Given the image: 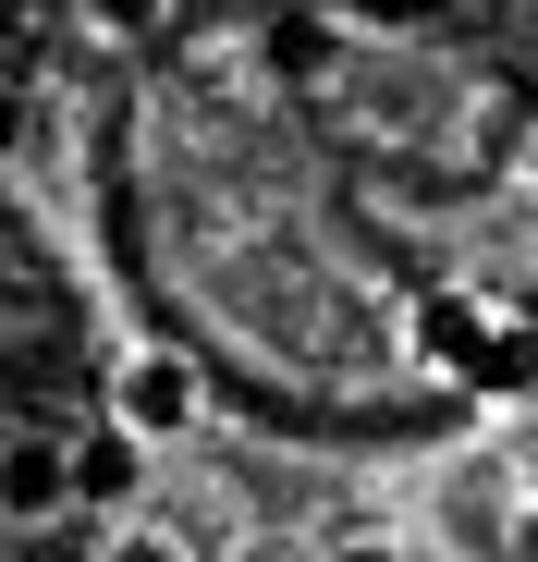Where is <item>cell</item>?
<instances>
[{
    "label": "cell",
    "mask_w": 538,
    "mask_h": 562,
    "mask_svg": "<svg viewBox=\"0 0 538 562\" xmlns=\"http://www.w3.org/2000/svg\"><path fill=\"white\" fill-rule=\"evenodd\" d=\"M99 416H111L123 440H147V452H159V440H184V428L209 416V380H197V355L135 342V355L111 367V404H99Z\"/></svg>",
    "instance_id": "cell-1"
},
{
    "label": "cell",
    "mask_w": 538,
    "mask_h": 562,
    "mask_svg": "<svg viewBox=\"0 0 538 562\" xmlns=\"http://www.w3.org/2000/svg\"><path fill=\"white\" fill-rule=\"evenodd\" d=\"M0 514H13V526L74 514V452H61V440H37V428H13V440H0Z\"/></svg>",
    "instance_id": "cell-2"
},
{
    "label": "cell",
    "mask_w": 538,
    "mask_h": 562,
    "mask_svg": "<svg viewBox=\"0 0 538 562\" xmlns=\"http://www.w3.org/2000/svg\"><path fill=\"white\" fill-rule=\"evenodd\" d=\"M135 477H147V440H123L111 416L99 440H74V502H135Z\"/></svg>",
    "instance_id": "cell-3"
},
{
    "label": "cell",
    "mask_w": 538,
    "mask_h": 562,
    "mask_svg": "<svg viewBox=\"0 0 538 562\" xmlns=\"http://www.w3.org/2000/svg\"><path fill=\"white\" fill-rule=\"evenodd\" d=\"M416 342H428L440 367H453V380H478V367H490V306H466V294H440Z\"/></svg>",
    "instance_id": "cell-4"
},
{
    "label": "cell",
    "mask_w": 538,
    "mask_h": 562,
    "mask_svg": "<svg viewBox=\"0 0 538 562\" xmlns=\"http://www.w3.org/2000/svg\"><path fill=\"white\" fill-rule=\"evenodd\" d=\"M171 13V0H86V25H99V37H147Z\"/></svg>",
    "instance_id": "cell-5"
},
{
    "label": "cell",
    "mask_w": 538,
    "mask_h": 562,
    "mask_svg": "<svg viewBox=\"0 0 538 562\" xmlns=\"http://www.w3.org/2000/svg\"><path fill=\"white\" fill-rule=\"evenodd\" d=\"M99 562H184V550H171L159 526H111V538H99Z\"/></svg>",
    "instance_id": "cell-6"
},
{
    "label": "cell",
    "mask_w": 538,
    "mask_h": 562,
    "mask_svg": "<svg viewBox=\"0 0 538 562\" xmlns=\"http://www.w3.org/2000/svg\"><path fill=\"white\" fill-rule=\"evenodd\" d=\"M25 123H37V111H25V86H0V159L25 147Z\"/></svg>",
    "instance_id": "cell-7"
},
{
    "label": "cell",
    "mask_w": 538,
    "mask_h": 562,
    "mask_svg": "<svg viewBox=\"0 0 538 562\" xmlns=\"http://www.w3.org/2000/svg\"><path fill=\"white\" fill-rule=\"evenodd\" d=\"M330 562H404V550H392V538H343Z\"/></svg>",
    "instance_id": "cell-8"
}]
</instances>
